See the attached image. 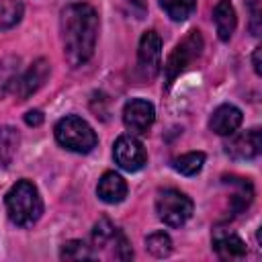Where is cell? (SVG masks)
Here are the masks:
<instances>
[{
  "instance_id": "cell-11",
  "label": "cell",
  "mask_w": 262,
  "mask_h": 262,
  "mask_svg": "<svg viewBox=\"0 0 262 262\" xmlns=\"http://www.w3.org/2000/svg\"><path fill=\"white\" fill-rule=\"evenodd\" d=\"M262 147V135L258 129H250L246 133L233 135L225 143V154L233 160H254L260 154Z\"/></svg>"
},
{
  "instance_id": "cell-25",
  "label": "cell",
  "mask_w": 262,
  "mask_h": 262,
  "mask_svg": "<svg viewBox=\"0 0 262 262\" xmlns=\"http://www.w3.org/2000/svg\"><path fill=\"white\" fill-rule=\"evenodd\" d=\"M252 61H254V70H256V74L260 76V74H262V70H260V47H256V51H254V57H252Z\"/></svg>"
},
{
  "instance_id": "cell-22",
  "label": "cell",
  "mask_w": 262,
  "mask_h": 262,
  "mask_svg": "<svg viewBox=\"0 0 262 262\" xmlns=\"http://www.w3.org/2000/svg\"><path fill=\"white\" fill-rule=\"evenodd\" d=\"M92 256L94 254L90 252V248L80 239L66 242L63 248H61V258L63 260H90Z\"/></svg>"
},
{
  "instance_id": "cell-21",
  "label": "cell",
  "mask_w": 262,
  "mask_h": 262,
  "mask_svg": "<svg viewBox=\"0 0 262 262\" xmlns=\"http://www.w3.org/2000/svg\"><path fill=\"white\" fill-rule=\"evenodd\" d=\"M23 16V4L18 0H2L0 2V31L10 29Z\"/></svg>"
},
{
  "instance_id": "cell-9",
  "label": "cell",
  "mask_w": 262,
  "mask_h": 262,
  "mask_svg": "<svg viewBox=\"0 0 262 262\" xmlns=\"http://www.w3.org/2000/svg\"><path fill=\"white\" fill-rule=\"evenodd\" d=\"M154 104L145 98H131L123 108V123L131 133H147V129L154 125Z\"/></svg>"
},
{
  "instance_id": "cell-5",
  "label": "cell",
  "mask_w": 262,
  "mask_h": 262,
  "mask_svg": "<svg viewBox=\"0 0 262 262\" xmlns=\"http://www.w3.org/2000/svg\"><path fill=\"white\" fill-rule=\"evenodd\" d=\"M156 211H158V217L170 225V227H180L188 221V217L192 215V201L180 192V190H174V188H166V190H160L158 192V199H156Z\"/></svg>"
},
{
  "instance_id": "cell-7",
  "label": "cell",
  "mask_w": 262,
  "mask_h": 262,
  "mask_svg": "<svg viewBox=\"0 0 262 262\" xmlns=\"http://www.w3.org/2000/svg\"><path fill=\"white\" fill-rule=\"evenodd\" d=\"M92 244L96 248H106L113 246V256L119 260H129L133 258V252L125 239V235L108 221V219H100L94 229H92Z\"/></svg>"
},
{
  "instance_id": "cell-24",
  "label": "cell",
  "mask_w": 262,
  "mask_h": 262,
  "mask_svg": "<svg viewBox=\"0 0 262 262\" xmlns=\"http://www.w3.org/2000/svg\"><path fill=\"white\" fill-rule=\"evenodd\" d=\"M25 121H27V125L37 127V125L43 123V115H41V111H29V113L25 115Z\"/></svg>"
},
{
  "instance_id": "cell-2",
  "label": "cell",
  "mask_w": 262,
  "mask_h": 262,
  "mask_svg": "<svg viewBox=\"0 0 262 262\" xmlns=\"http://www.w3.org/2000/svg\"><path fill=\"white\" fill-rule=\"evenodd\" d=\"M6 213L8 219L18 227H29L37 223L43 213V201L31 180H18L6 192Z\"/></svg>"
},
{
  "instance_id": "cell-14",
  "label": "cell",
  "mask_w": 262,
  "mask_h": 262,
  "mask_svg": "<svg viewBox=\"0 0 262 262\" xmlns=\"http://www.w3.org/2000/svg\"><path fill=\"white\" fill-rule=\"evenodd\" d=\"M213 20H215V29H217V37L221 41H229L233 31H235V25H237V16H235V10L231 6L229 0H219L213 8Z\"/></svg>"
},
{
  "instance_id": "cell-3",
  "label": "cell",
  "mask_w": 262,
  "mask_h": 262,
  "mask_svg": "<svg viewBox=\"0 0 262 262\" xmlns=\"http://www.w3.org/2000/svg\"><path fill=\"white\" fill-rule=\"evenodd\" d=\"M55 139L59 145H63L70 151L76 154H88L96 147V133L94 129L80 117L68 115L57 121L55 125Z\"/></svg>"
},
{
  "instance_id": "cell-8",
  "label": "cell",
  "mask_w": 262,
  "mask_h": 262,
  "mask_svg": "<svg viewBox=\"0 0 262 262\" xmlns=\"http://www.w3.org/2000/svg\"><path fill=\"white\" fill-rule=\"evenodd\" d=\"M113 156H115V162L127 170V172H137L145 166L147 162V154L141 145V141H137L135 137L131 135H121L117 141H115V147H113Z\"/></svg>"
},
{
  "instance_id": "cell-16",
  "label": "cell",
  "mask_w": 262,
  "mask_h": 262,
  "mask_svg": "<svg viewBox=\"0 0 262 262\" xmlns=\"http://www.w3.org/2000/svg\"><path fill=\"white\" fill-rule=\"evenodd\" d=\"M18 70H20V59L14 55L2 57L0 59V98L14 86L16 78H18Z\"/></svg>"
},
{
  "instance_id": "cell-20",
  "label": "cell",
  "mask_w": 262,
  "mask_h": 262,
  "mask_svg": "<svg viewBox=\"0 0 262 262\" xmlns=\"http://www.w3.org/2000/svg\"><path fill=\"white\" fill-rule=\"evenodd\" d=\"M145 248L156 258H164V256H168L172 252V239L164 231H154V233H149L145 237Z\"/></svg>"
},
{
  "instance_id": "cell-19",
  "label": "cell",
  "mask_w": 262,
  "mask_h": 262,
  "mask_svg": "<svg viewBox=\"0 0 262 262\" xmlns=\"http://www.w3.org/2000/svg\"><path fill=\"white\" fill-rule=\"evenodd\" d=\"M196 0H160V6L172 20H184L194 10Z\"/></svg>"
},
{
  "instance_id": "cell-10",
  "label": "cell",
  "mask_w": 262,
  "mask_h": 262,
  "mask_svg": "<svg viewBox=\"0 0 262 262\" xmlns=\"http://www.w3.org/2000/svg\"><path fill=\"white\" fill-rule=\"evenodd\" d=\"M49 78V63L45 59H37L20 78H16L14 82V94L18 96V100H27L31 94H35L45 80Z\"/></svg>"
},
{
  "instance_id": "cell-4",
  "label": "cell",
  "mask_w": 262,
  "mask_h": 262,
  "mask_svg": "<svg viewBox=\"0 0 262 262\" xmlns=\"http://www.w3.org/2000/svg\"><path fill=\"white\" fill-rule=\"evenodd\" d=\"M203 49V37L199 31H190L170 53V57L164 63V76H166V86H172V82L201 55Z\"/></svg>"
},
{
  "instance_id": "cell-23",
  "label": "cell",
  "mask_w": 262,
  "mask_h": 262,
  "mask_svg": "<svg viewBox=\"0 0 262 262\" xmlns=\"http://www.w3.org/2000/svg\"><path fill=\"white\" fill-rule=\"evenodd\" d=\"M250 4V16H252V33L260 35V0H246Z\"/></svg>"
},
{
  "instance_id": "cell-12",
  "label": "cell",
  "mask_w": 262,
  "mask_h": 262,
  "mask_svg": "<svg viewBox=\"0 0 262 262\" xmlns=\"http://www.w3.org/2000/svg\"><path fill=\"white\" fill-rule=\"evenodd\" d=\"M242 125V111L233 104H221L213 111L209 127L217 135H233L235 129Z\"/></svg>"
},
{
  "instance_id": "cell-15",
  "label": "cell",
  "mask_w": 262,
  "mask_h": 262,
  "mask_svg": "<svg viewBox=\"0 0 262 262\" xmlns=\"http://www.w3.org/2000/svg\"><path fill=\"white\" fill-rule=\"evenodd\" d=\"M213 250L221 256V258H242L246 256V244L239 235L231 233V231H221L217 229L213 235Z\"/></svg>"
},
{
  "instance_id": "cell-6",
  "label": "cell",
  "mask_w": 262,
  "mask_h": 262,
  "mask_svg": "<svg viewBox=\"0 0 262 262\" xmlns=\"http://www.w3.org/2000/svg\"><path fill=\"white\" fill-rule=\"evenodd\" d=\"M137 63L143 78L151 80L158 76L162 66V39L156 31H147L141 35L139 49H137Z\"/></svg>"
},
{
  "instance_id": "cell-26",
  "label": "cell",
  "mask_w": 262,
  "mask_h": 262,
  "mask_svg": "<svg viewBox=\"0 0 262 262\" xmlns=\"http://www.w3.org/2000/svg\"><path fill=\"white\" fill-rule=\"evenodd\" d=\"M129 4H131L133 8H137V10H145V6H147L145 0H129Z\"/></svg>"
},
{
  "instance_id": "cell-13",
  "label": "cell",
  "mask_w": 262,
  "mask_h": 262,
  "mask_svg": "<svg viewBox=\"0 0 262 262\" xmlns=\"http://www.w3.org/2000/svg\"><path fill=\"white\" fill-rule=\"evenodd\" d=\"M96 194H98L100 201H104L108 205L121 203L127 196V182L117 172H104L98 180Z\"/></svg>"
},
{
  "instance_id": "cell-17",
  "label": "cell",
  "mask_w": 262,
  "mask_h": 262,
  "mask_svg": "<svg viewBox=\"0 0 262 262\" xmlns=\"http://www.w3.org/2000/svg\"><path fill=\"white\" fill-rule=\"evenodd\" d=\"M18 147V133L12 127H0V168L8 166Z\"/></svg>"
},
{
  "instance_id": "cell-18",
  "label": "cell",
  "mask_w": 262,
  "mask_h": 262,
  "mask_svg": "<svg viewBox=\"0 0 262 262\" xmlns=\"http://www.w3.org/2000/svg\"><path fill=\"white\" fill-rule=\"evenodd\" d=\"M203 164H205V154L203 151H188V154H184V156H180V158H176L172 162L174 170L180 172V174H184V176L199 174L201 168H203Z\"/></svg>"
},
{
  "instance_id": "cell-1",
  "label": "cell",
  "mask_w": 262,
  "mask_h": 262,
  "mask_svg": "<svg viewBox=\"0 0 262 262\" xmlns=\"http://www.w3.org/2000/svg\"><path fill=\"white\" fill-rule=\"evenodd\" d=\"M63 57L72 68L86 63L96 47L98 14L90 4H70L59 16Z\"/></svg>"
}]
</instances>
